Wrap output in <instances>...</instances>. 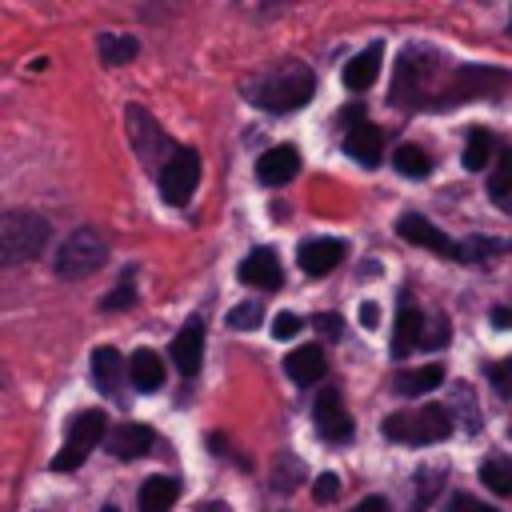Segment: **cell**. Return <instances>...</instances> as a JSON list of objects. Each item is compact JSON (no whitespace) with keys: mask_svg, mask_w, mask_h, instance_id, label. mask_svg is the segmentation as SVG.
<instances>
[{"mask_svg":"<svg viewBox=\"0 0 512 512\" xmlns=\"http://www.w3.org/2000/svg\"><path fill=\"white\" fill-rule=\"evenodd\" d=\"M312 92H316L312 68L288 60V64H280L276 72H268V76L256 80L252 100H256L260 108H268V112H296V108H304V104L312 100Z\"/></svg>","mask_w":512,"mask_h":512,"instance_id":"6da1fadb","label":"cell"},{"mask_svg":"<svg viewBox=\"0 0 512 512\" xmlns=\"http://www.w3.org/2000/svg\"><path fill=\"white\" fill-rule=\"evenodd\" d=\"M452 432V412L444 404H424L416 412H392L384 420V436L400 444H436Z\"/></svg>","mask_w":512,"mask_h":512,"instance_id":"7a4b0ae2","label":"cell"},{"mask_svg":"<svg viewBox=\"0 0 512 512\" xmlns=\"http://www.w3.org/2000/svg\"><path fill=\"white\" fill-rule=\"evenodd\" d=\"M44 240H48V224H44V216L24 212V208L4 212V220H0V252H4L8 264L32 260V256L44 248Z\"/></svg>","mask_w":512,"mask_h":512,"instance_id":"3957f363","label":"cell"},{"mask_svg":"<svg viewBox=\"0 0 512 512\" xmlns=\"http://www.w3.org/2000/svg\"><path fill=\"white\" fill-rule=\"evenodd\" d=\"M104 256H108L104 236H100L96 228H76V232L60 244V252H56V272H60L64 280H80V276L96 272V268L104 264Z\"/></svg>","mask_w":512,"mask_h":512,"instance_id":"277c9868","label":"cell"},{"mask_svg":"<svg viewBox=\"0 0 512 512\" xmlns=\"http://www.w3.org/2000/svg\"><path fill=\"white\" fill-rule=\"evenodd\" d=\"M100 436H104V412H96V408L76 412V416H72V428H68V444L56 452L52 468H56V472H72V468H80L84 456H88V448H96Z\"/></svg>","mask_w":512,"mask_h":512,"instance_id":"5b68a950","label":"cell"},{"mask_svg":"<svg viewBox=\"0 0 512 512\" xmlns=\"http://www.w3.org/2000/svg\"><path fill=\"white\" fill-rule=\"evenodd\" d=\"M196 180H200V156L192 148H176L164 164H160V196L168 204H188L192 192H196Z\"/></svg>","mask_w":512,"mask_h":512,"instance_id":"8992f818","label":"cell"},{"mask_svg":"<svg viewBox=\"0 0 512 512\" xmlns=\"http://www.w3.org/2000/svg\"><path fill=\"white\" fill-rule=\"evenodd\" d=\"M396 232H400V240H408V244H420V248H432V252H440V256L460 260V244L448 240V232H440L432 220H424V216H416V212H404V216L396 220Z\"/></svg>","mask_w":512,"mask_h":512,"instance_id":"52a82bcc","label":"cell"},{"mask_svg":"<svg viewBox=\"0 0 512 512\" xmlns=\"http://www.w3.org/2000/svg\"><path fill=\"white\" fill-rule=\"evenodd\" d=\"M312 416H316V432H320L324 440L340 444V440H348V436H352V416L344 412V404H340V392H336L332 384H328V388H320Z\"/></svg>","mask_w":512,"mask_h":512,"instance_id":"ba28073f","label":"cell"},{"mask_svg":"<svg viewBox=\"0 0 512 512\" xmlns=\"http://www.w3.org/2000/svg\"><path fill=\"white\" fill-rule=\"evenodd\" d=\"M344 260V244L332 240V236H312L296 248V264L308 272V276H328L336 264Z\"/></svg>","mask_w":512,"mask_h":512,"instance_id":"9c48e42d","label":"cell"},{"mask_svg":"<svg viewBox=\"0 0 512 512\" xmlns=\"http://www.w3.org/2000/svg\"><path fill=\"white\" fill-rule=\"evenodd\" d=\"M296 168H300V152L292 144H276L256 160V180L268 184V188H280L296 176Z\"/></svg>","mask_w":512,"mask_h":512,"instance_id":"30bf717a","label":"cell"},{"mask_svg":"<svg viewBox=\"0 0 512 512\" xmlns=\"http://www.w3.org/2000/svg\"><path fill=\"white\" fill-rule=\"evenodd\" d=\"M236 276H240L248 288H280V280H284L280 260H276L272 248H256V252H248V256L240 260Z\"/></svg>","mask_w":512,"mask_h":512,"instance_id":"8fae6325","label":"cell"},{"mask_svg":"<svg viewBox=\"0 0 512 512\" xmlns=\"http://www.w3.org/2000/svg\"><path fill=\"white\" fill-rule=\"evenodd\" d=\"M200 360H204V320H188L172 340V364L184 376H192L200 368Z\"/></svg>","mask_w":512,"mask_h":512,"instance_id":"7c38bea8","label":"cell"},{"mask_svg":"<svg viewBox=\"0 0 512 512\" xmlns=\"http://www.w3.org/2000/svg\"><path fill=\"white\" fill-rule=\"evenodd\" d=\"M424 316L420 308H412V300L404 296L400 300V312H396V328H392V356H408L420 340H424Z\"/></svg>","mask_w":512,"mask_h":512,"instance_id":"4fadbf2b","label":"cell"},{"mask_svg":"<svg viewBox=\"0 0 512 512\" xmlns=\"http://www.w3.org/2000/svg\"><path fill=\"white\" fill-rule=\"evenodd\" d=\"M156 444V432L148 424H120L108 432V448L116 460H136Z\"/></svg>","mask_w":512,"mask_h":512,"instance_id":"5bb4252c","label":"cell"},{"mask_svg":"<svg viewBox=\"0 0 512 512\" xmlns=\"http://www.w3.org/2000/svg\"><path fill=\"white\" fill-rule=\"evenodd\" d=\"M380 60H384V44H368L360 56H352V60L344 64V88H348V92L372 88L376 76H380Z\"/></svg>","mask_w":512,"mask_h":512,"instance_id":"9a60e30c","label":"cell"},{"mask_svg":"<svg viewBox=\"0 0 512 512\" xmlns=\"http://www.w3.org/2000/svg\"><path fill=\"white\" fill-rule=\"evenodd\" d=\"M344 152H348L352 160H360L364 168H376V164H380V152H384V136H380V128H372V124H356V128H348V136H344Z\"/></svg>","mask_w":512,"mask_h":512,"instance_id":"2e32d148","label":"cell"},{"mask_svg":"<svg viewBox=\"0 0 512 512\" xmlns=\"http://www.w3.org/2000/svg\"><path fill=\"white\" fill-rule=\"evenodd\" d=\"M324 352H320V344H304V348H296V352H288L284 356V372L292 376V384H316L320 376H324Z\"/></svg>","mask_w":512,"mask_h":512,"instance_id":"e0dca14e","label":"cell"},{"mask_svg":"<svg viewBox=\"0 0 512 512\" xmlns=\"http://www.w3.org/2000/svg\"><path fill=\"white\" fill-rule=\"evenodd\" d=\"M128 376H132V384H136L140 392H156V388L164 384V360H160L152 348H136V352L128 356Z\"/></svg>","mask_w":512,"mask_h":512,"instance_id":"ac0fdd59","label":"cell"},{"mask_svg":"<svg viewBox=\"0 0 512 512\" xmlns=\"http://www.w3.org/2000/svg\"><path fill=\"white\" fill-rule=\"evenodd\" d=\"M120 376H124V356L116 352V348H96L92 352V380H96V388L104 392V396H116V384H120Z\"/></svg>","mask_w":512,"mask_h":512,"instance_id":"d6986e66","label":"cell"},{"mask_svg":"<svg viewBox=\"0 0 512 512\" xmlns=\"http://www.w3.org/2000/svg\"><path fill=\"white\" fill-rule=\"evenodd\" d=\"M180 496V484L172 476H148L140 484V512H168Z\"/></svg>","mask_w":512,"mask_h":512,"instance_id":"ffe728a7","label":"cell"},{"mask_svg":"<svg viewBox=\"0 0 512 512\" xmlns=\"http://www.w3.org/2000/svg\"><path fill=\"white\" fill-rule=\"evenodd\" d=\"M392 384H396L400 396H420V392H432L436 384H444V368H440V364H420V368L396 372Z\"/></svg>","mask_w":512,"mask_h":512,"instance_id":"44dd1931","label":"cell"},{"mask_svg":"<svg viewBox=\"0 0 512 512\" xmlns=\"http://www.w3.org/2000/svg\"><path fill=\"white\" fill-rule=\"evenodd\" d=\"M96 48H100V60L104 64H128L132 56H136V40L128 36V32H100L96 36Z\"/></svg>","mask_w":512,"mask_h":512,"instance_id":"7402d4cb","label":"cell"},{"mask_svg":"<svg viewBox=\"0 0 512 512\" xmlns=\"http://www.w3.org/2000/svg\"><path fill=\"white\" fill-rule=\"evenodd\" d=\"M392 164H396V172L408 176V180H420V176L432 172V156H428L420 144H400V148L392 152Z\"/></svg>","mask_w":512,"mask_h":512,"instance_id":"603a6c76","label":"cell"},{"mask_svg":"<svg viewBox=\"0 0 512 512\" xmlns=\"http://www.w3.org/2000/svg\"><path fill=\"white\" fill-rule=\"evenodd\" d=\"M488 164H492V132L488 128H472L468 140H464V168L480 172Z\"/></svg>","mask_w":512,"mask_h":512,"instance_id":"cb8c5ba5","label":"cell"},{"mask_svg":"<svg viewBox=\"0 0 512 512\" xmlns=\"http://www.w3.org/2000/svg\"><path fill=\"white\" fill-rule=\"evenodd\" d=\"M480 480H484L496 496H512V460H504V456L484 460V464H480Z\"/></svg>","mask_w":512,"mask_h":512,"instance_id":"d4e9b609","label":"cell"},{"mask_svg":"<svg viewBox=\"0 0 512 512\" xmlns=\"http://www.w3.org/2000/svg\"><path fill=\"white\" fill-rule=\"evenodd\" d=\"M488 192H492V200H496V196H504V192H512V148H504V152H500L496 172H492V180H488Z\"/></svg>","mask_w":512,"mask_h":512,"instance_id":"484cf974","label":"cell"},{"mask_svg":"<svg viewBox=\"0 0 512 512\" xmlns=\"http://www.w3.org/2000/svg\"><path fill=\"white\" fill-rule=\"evenodd\" d=\"M228 324H232L236 332H248V328H256V324H260V304H256V300H244V304H236V308L228 312Z\"/></svg>","mask_w":512,"mask_h":512,"instance_id":"4316f807","label":"cell"},{"mask_svg":"<svg viewBox=\"0 0 512 512\" xmlns=\"http://www.w3.org/2000/svg\"><path fill=\"white\" fill-rule=\"evenodd\" d=\"M448 336H452V328H448V320L444 316H432L428 324H424V348H440V344H448Z\"/></svg>","mask_w":512,"mask_h":512,"instance_id":"83f0119b","label":"cell"},{"mask_svg":"<svg viewBox=\"0 0 512 512\" xmlns=\"http://www.w3.org/2000/svg\"><path fill=\"white\" fill-rule=\"evenodd\" d=\"M300 328H304V320L296 312H276V320H272V336L276 340H292Z\"/></svg>","mask_w":512,"mask_h":512,"instance_id":"f1b7e54d","label":"cell"},{"mask_svg":"<svg viewBox=\"0 0 512 512\" xmlns=\"http://www.w3.org/2000/svg\"><path fill=\"white\" fill-rule=\"evenodd\" d=\"M312 496H316V500H324V504H328V500H336V496H340V476H336V472H324V476L312 484Z\"/></svg>","mask_w":512,"mask_h":512,"instance_id":"f546056e","label":"cell"},{"mask_svg":"<svg viewBox=\"0 0 512 512\" xmlns=\"http://www.w3.org/2000/svg\"><path fill=\"white\" fill-rule=\"evenodd\" d=\"M500 244H492V240H464L460 244V260H480L484 252H496Z\"/></svg>","mask_w":512,"mask_h":512,"instance_id":"4dcf8cb0","label":"cell"},{"mask_svg":"<svg viewBox=\"0 0 512 512\" xmlns=\"http://www.w3.org/2000/svg\"><path fill=\"white\" fill-rule=\"evenodd\" d=\"M136 300V292H132V284H116V292H108L104 296V308L112 312V308H128Z\"/></svg>","mask_w":512,"mask_h":512,"instance_id":"1f68e13d","label":"cell"},{"mask_svg":"<svg viewBox=\"0 0 512 512\" xmlns=\"http://www.w3.org/2000/svg\"><path fill=\"white\" fill-rule=\"evenodd\" d=\"M448 512H496V508H492V504H480V500H472V496H464V492H456L452 504H448Z\"/></svg>","mask_w":512,"mask_h":512,"instance_id":"d6a6232c","label":"cell"},{"mask_svg":"<svg viewBox=\"0 0 512 512\" xmlns=\"http://www.w3.org/2000/svg\"><path fill=\"white\" fill-rule=\"evenodd\" d=\"M360 324H364V328H376V324H380V308H376L372 300L360 304Z\"/></svg>","mask_w":512,"mask_h":512,"instance_id":"836d02e7","label":"cell"},{"mask_svg":"<svg viewBox=\"0 0 512 512\" xmlns=\"http://www.w3.org/2000/svg\"><path fill=\"white\" fill-rule=\"evenodd\" d=\"M316 328H324V336H340V316H316Z\"/></svg>","mask_w":512,"mask_h":512,"instance_id":"e575fe53","label":"cell"},{"mask_svg":"<svg viewBox=\"0 0 512 512\" xmlns=\"http://www.w3.org/2000/svg\"><path fill=\"white\" fill-rule=\"evenodd\" d=\"M352 512H388V504H384V496H368V500H360Z\"/></svg>","mask_w":512,"mask_h":512,"instance_id":"d590c367","label":"cell"},{"mask_svg":"<svg viewBox=\"0 0 512 512\" xmlns=\"http://www.w3.org/2000/svg\"><path fill=\"white\" fill-rule=\"evenodd\" d=\"M492 324L496 328H512V308H492Z\"/></svg>","mask_w":512,"mask_h":512,"instance_id":"8d00e7d4","label":"cell"},{"mask_svg":"<svg viewBox=\"0 0 512 512\" xmlns=\"http://www.w3.org/2000/svg\"><path fill=\"white\" fill-rule=\"evenodd\" d=\"M496 204H500L504 212H512V192H504V196H496Z\"/></svg>","mask_w":512,"mask_h":512,"instance_id":"74e56055","label":"cell"},{"mask_svg":"<svg viewBox=\"0 0 512 512\" xmlns=\"http://www.w3.org/2000/svg\"><path fill=\"white\" fill-rule=\"evenodd\" d=\"M200 512H228V504H204Z\"/></svg>","mask_w":512,"mask_h":512,"instance_id":"f35d334b","label":"cell"},{"mask_svg":"<svg viewBox=\"0 0 512 512\" xmlns=\"http://www.w3.org/2000/svg\"><path fill=\"white\" fill-rule=\"evenodd\" d=\"M104 512H116V508H112V504H108V508H104Z\"/></svg>","mask_w":512,"mask_h":512,"instance_id":"ab89813d","label":"cell"},{"mask_svg":"<svg viewBox=\"0 0 512 512\" xmlns=\"http://www.w3.org/2000/svg\"><path fill=\"white\" fill-rule=\"evenodd\" d=\"M508 32H512V20H508Z\"/></svg>","mask_w":512,"mask_h":512,"instance_id":"60d3db41","label":"cell"}]
</instances>
